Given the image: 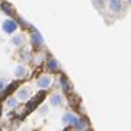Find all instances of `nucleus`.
<instances>
[{
  "instance_id": "f257e3e1",
  "label": "nucleus",
  "mask_w": 131,
  "mask_h": 131,
  "mask_svg": "<svg viewBox=\"0 0 131 131\" xmlns=\"http://www.w3.org/2000/svg\"><path fill=\"white\" fill-rule=\"evenodd\" d=\"M16 28H17V25H16L14 20H6L3 23V31L5 32H13V31H16Z\"/></svg>"
},
{
  "instance_id": "f03ea898",
  "label": "nucleus",
  "mask_w": 131,
  "mask_h": 131,
  "mask_svg": "<svg viewBox=\"0 0 131 131\" xmlns=\"http://www.w3.org/2000/svg\"><path fill=\"white\" fill-rule=\"evenodd\" d=\"M37 85H39L40 88H48V86L51 85V79H49L48 76H43V77H40V79H39Z\"/></svg>"
},
{
  "instance_id": "7ed1b4c3",
  "label": "nucleus",
  "mask_w": 131,
  "mask_h": 131,
  "mask_svg": "<svg viewBox=\"0 0 131 131\" xmlns=\"http://www.w3.org/2000/svg\"><path fill=\"white\" fill-rule=\"evenodd\" d=\"M63 122L68 123V125H74V123L77 122V117L73 116V114H65V116H63Z\"/></svg>"
},
{
  "instance_id": "20e7f679",
  "label": "nucleus",
  "mask_w": 131,
  "mask_h": 131,
  "mask_svg": "<svg viewBox=\"0 0 131 131\" xmlns=\"http://www.w3.org/2000/svg\"><path fill=\"white\" fill-rule=\"evenodd\" d=\"M110 8H111L113 11H120L122 2H120V0H110Z\"/></svg>"
},
{
  "instance_id": "39448f33",
  "label": "nucleus",
  "mask_w": 131,
  "mask_h": 131,
  "mask_svg": "<svg viewBox=\"0 0 131 131\" xmlns=\"http://www.w3.org/2000/svg\"><path fill=\"white\" fill-rule=\"evenodd\" d=\"M62 103V97L59 96V94H54L52 97H51V105H54V106H59Z\"/></svg>"
},
{
  "instance_id": "423d86ee",
  "label": "nucleus",
  "mask_w": 131,
  "mask_h": 131,
  "mask_svg": "<svg viewBox=\"0 0 131 131\" xmlns=\"http://www.w3.org/2000/svg\"><path fill=\"white\" fill-rule=\"evenodd\" d=\"M25 73H26V70H25L23 67H17V68H16V76H17V77L25 76Z\"/></svg>"
},
{
  "instance_id": "0eeeda50",
  "label": "nucleus",
  "mask_w": 131,
  "mask_h": 131,
  "mask_svg": "<svg viewBox=\"0 0 131 131\" xmlns=\"http://www.w3.org/2000/svg\"><path fill=\"white\" fill-rule=\"evenodd\" d=\"M11 43H14V45H22V43H23V36H17V37H14V39L11 40Z\"/></svg>"
},
{
  "instance_id": "6e6552de",
  "label": "nucleus",
  "mask_w": 131,
  "mask_h": 131,
  "mask_svg": "<svg viewBox=\"0 0 131 131\" xmlns=\"http://www.w3.org/2000/svg\"><path fill=\"white\" fill-rule=\"evenodd\" d=\"M26 96H29V90H28V88H25V90H22V91L19 93V97H20V99H28Z\"/></svg>"
},
{
  "instance_id": "1a4fd4ad",
  "label": "nucleus",
  "mask_w": 131,
  "mask_h": 131,
  "mask_svg": "<svg viewBox=\"0 0 131 131\" xmlns=\"http://www.w3.org/2000/svg\"><path fill=\"white\" fill-rule=\"evenodd\" d=\"M32 42H34L36 45H40V43H42V39H40V36H39V34H34V37H32Z\"/></svg>"
},
{
  "instance_id": "9d476101",
  "label": "nucleus",
  "mask_w": 131,
  "mask_h": 131,
  "mask_svg": "<svg viewBox=\"0 0 131 131\" xmlns=\"http://www.w3.org/2000/svg\"><path fill=\"white\" fill-rule=\"evenodd\" d=\"M48 68H49V70H57V62L51 60V62L48 63Z\"/></svg>"
},
{
  "instance_id": "9b49d317",
  "label": "nucleus",
  "mask_w": 131,
  "mask_h": 131,
  "mask_svg": "<svg viewBox=\"0 0 131 131\" xmlns=\"http://www.w3.org/2000/svg\"><path fill=\"white\" fill-rule=\"evenodd\" d=\"M16 105H17V102H16V99H9V100H8V106H9V108H14Z\"/></svg>"
},
{
  "instance_id": "f8f14e48",
  "label": "nucleus",
  "mask_w": 131,
  "mask_h": 131,
  "mask_svg": "<svg viewBox=\"0 0 131 131\" xmlns=\"http://www.w3.org/2000/svg\"><path fill=\"white\" fill-rule=\"evenodd\" d=\"M3 88H5V80H3V79H0V91H2Z\"/></svg>"
},
{
  "instance_id": "ddd939ff",
  "label": "nucleus",
  "mask_w": 131,
  "mask_h": 131,
  "mask_svg": "<svg viewBox=\"0 0 131 131\" xmlns=\"http://www.w3.org/2000/svg\"><path fill=\"white\" fill-rule=\"evenodd\" d=\"M97 2H99V5H102V2H103V0H97Z\"/></svg>"
}]
</instances>
